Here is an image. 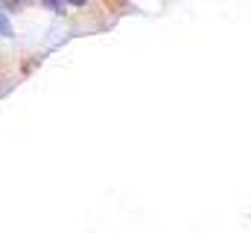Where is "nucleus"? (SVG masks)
<instances>
[{
  "instance_id": "nucleus-1",
  "label": "nucleus",
  "mask_w": 251,
  "mask_h": 233,
  "mask_svg": "<svg viewBox=\"0 0 251 233\" xmlns=\"http://www.w3.org/2000/svg\"><path fill=\"white\" fill-rule=\"evenodd\" d=\"M0 35H12V26H9V18L0 12Z\"/></svg>"
}]
</instances>
